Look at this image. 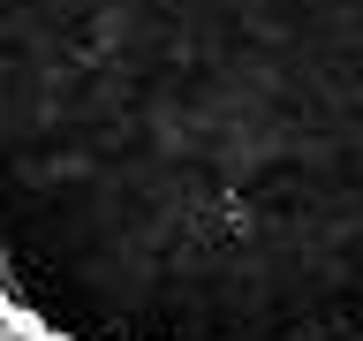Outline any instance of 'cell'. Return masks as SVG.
I'll use <instances>...</instances> for the list:
<instances>
[{"label":"cell","instance_id":"obj_1","mask_svg":"<svg viewBox=\"0 0 363 341\" xmlns=\"http://www.w3.org/2000/svg\"><path fill=\"white\" fill-rule=\"evenodd\" d=\"M0 318L363 341V0H0Z\"/></svg>","mask_w":363,"mask_h":341}]
</instances>
